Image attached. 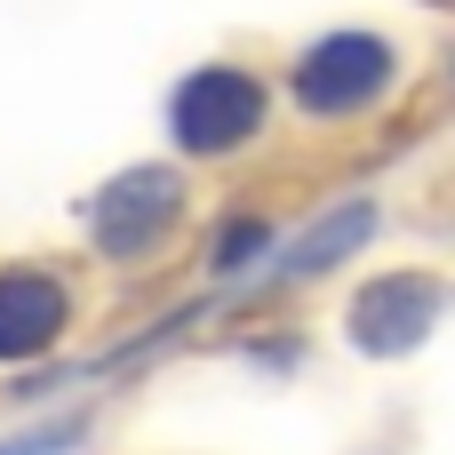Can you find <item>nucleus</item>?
<instances>
[{"instance_id": "f03ea898", "label": "nucleus", "mask_w": 455, "mask_h": 455, "mask_svg": "<svg viewBox=\"0 0 455 455\" xmlns=\"http://www.w3.org/2000/svg\"><path fill=\"white\" fill-rule=\"evenodd\" d=\"M400 72H408V64H400V40H392V32L336 24V32H320V40L296 48L280 96H288V112L312 120V128H352V120H376V112L400 96Z\"/></svg>"}, {"instance_id": "6e6552de", "label": "nucleus", "mask_w": 455, "mask_h": 455, "mask_svg": "<svg viewBox=\"0 0 455 455\" xmlns=\"http://www.w3.org/2000/svg\"><path fill=\"white\" fill-rule=\"evenodd\" d=\"M448 104H455V56H448Z\"/></svg>"}, {"instance_id": "0eeeda50", "label": "nucleus", "mask_w": 455, "mask_h": 455, "mask_svg": "<svg viewBox=\"0 0 455 455\" xmlns=\"http://www.w3.org/2000/svg\"><path fill=\"white\" fill-rule=\"evenodd\" d=\"M88 432H96V416H88V408H80V416H48V424H32V432H8L0 455H72Z\"/></svg>"}, {"instance_id": "f257e3e1", "label": "nucleus", "mask_w": 455, "mask_h": 455, "mask_svg": "<svg viewBox=\"0 0 455 455\" xmlns=\"http://www.w3.org/2000/svg\"><path fill=\"white\" fill-rule=\"evenodd\" d=\"M192 224V160H128L112 168L88 200H80V240L96 264L112 272H144L160 264Z\"/></svg>"}, {"instance_id": "20e7f679", "label": "nucleus", "mask_w": 455, "mask_h": 455, "mask_svg": "<svg viewBox=\"0 0 455 455\" xmlns=\"http://www.w3.org/2000/svg\"><path fill=\"white\" fill-rule=\"evenodd\" d=\"M448 312H455L448 280L424 272V264H400V272H376V280L352 288V304H344V344H352L360 360H416Z\"/></svg>"}, {"instance_id": "7ed1b4c3", "label": "nucleus", "mask_w": 455, "mask_h": 455, "mask_svg": "<svg viewBox=\"0 0 455 455\" xmlns=\"http://www.w3.org/2000/svg\"><path fill=\"white\" fill-rule=\"evenodd\" d=\"M272 104H280V88H272L256 64L208 56V64H192V72L168 88V144H176L184 160H240V152L272 128Z\"/></svg>"}, {"instance_id": "39448f33", "label": "nucleus", "mask_w": 455, "mask_h": 455, "mask_svg": "<svg viewBox=\"0 0 455 455\" xmlns=\"http://www.w3.org/2000/svg\"><path fill=\"white\" fill-rule=\"evenodd\" d=\"M384 232V208L360 192V200H336V208H320L304 232H280V248H272V264L232 296V304H272V296H296V288H312V280H328L336 264H352L368 240Z\"/></svg>"}, {"instance_id": "423d86ee", "label": "nucleus", "mask_w": 455, "mask_h": 455, "mask_svg": "<svg viewBox=\"0 0 455 455\" xmlns=\"http://www.w3.org/2000/svg\"><path fill=\"white\" fill-rule=\"evenodd\" d=\"M72 312H80V296L56 264H40V256L0 264V368L56 360L64 336H72Z\"/></svg>"}]
</instances>
